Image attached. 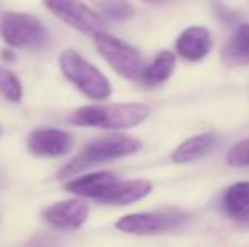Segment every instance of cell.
<instances>
[{"instance_id": "1", "label": "cell", "mask_w": 249, "mask_h": 247, "mask_svg": "<svg viewBox=\"0 0 249 247\" xmlns=\"http://www.w3.org/2000/svg\"><path fill=\"white\" fill-rule=\"evenodd\" d=\"M138 149H141V142L129 135H107L100 137L97 141L87 144L82 149L80 154H76L71 161H68L61 169L58 171L59 180H68L78 173L85 171L87 168L100 163L114 161L119 158L134 154Z\"/></svg>"}, {"instance_id": "2", "label": "cell", "mask_w": 249, "mask_h": 247, "mask_svg": "<svg viewBox=\"0 0 249 247\" xmlns=\"http://www.w3.org/2000/svg\"><path fill=\"white\" fill-rule=\"evenodd\" d=\"M149 117V107L144 103H112V105H87L70 115V122L82 127L131 129Z\"/></svg>"}, {"instance_id": "3", "label": "cell", "mask_w": 249, "mask_h": 247, "mask_svg": "<svg viewBox=\"0 0 249 247\" xmlns=\"http://www.w3.org/2000/svg\"><path fill=\"white\" fill-rule=\"evenodd\" d=\"M59 68H61L65 78L71 82L89 99L100 102V100L110 97L112 88L107 76L76 51H63L59 54Z\"/></svg>"}, {"instance_id": "4", "label": "cell", "mask_w": 249, "mask_h": 247, "mask_svg": "<svg viewBox=\"0 0 249 247\" xmlns=\"http://www.w3.org/2000/svg\"><path fill=\"white\" fill-rule=\"evenodd\" d=\"M0 36L10 48L39 49L46 44L48 31L37 17L24 12H5L0 20Z\"/></svg>"}, {"instance_id": "5", "label": "cell", "mask_w": 249, "mask_h": 247, "mask_svg": "<svg viewBox=\"0 0 249 247\" xmlns=\"http://www.w3.org/2000/svg\"><path fill=\"white\" fill-rule=\"evenodd\" d=\"M99 53L105 58L115 73L127 80H138L144 73V60L142 54L134 46L110 36L107 33H97L93 36Z\"/></svg>"}, {"instance_id": "6", "label": "cell", "mask_w": 249, "mask_h": 247, "mask_svg": "<svg viewBox=\"0 0 249 247\" xmlns=\"http://www.w3.org/2000/svg\"><path fill=\"white\" fill-rule=\"evenodd\" d=\"M188 215L180 210H163V212H144V214H129L124 215L115 224L119 231L125 234L151 235L160 232L173 231L178 225L185 224Z\"/></svg>"}, {"instance_id": "7", "label": "cell", "mask_w": 249, "mask_h": 247, "mask_svg": "<svg viewBox=\"0 0 249 247\" xmlns=\"http://www.w3.org/2000/svg\"><path fill=\"white\" fill-rule=\"evenodd\" d=\"M46 9L58 19L89 36H95L105 29L104 19L82 0H43Z\"/></svg>"}, {"instance_id": "8", "label": "cell", "mask_w": 249, "mask_h": 247, "mask_svg": "<svg viewBox=\"0 0 249 247\" xmlns=\"http://www.w3.org/2000/svg\"><path fill=\"white\" fill-rule=\"evenodd\" d=\"M89 214V205L78 198H73V200H63L48 207L43 212V218L46 224L59 231H75L85 224Z\"/></svg>"}, {"instance_id": "9", "label": "cell", "mask_w": 249, "mask_h": 247, "mask_svg": "<svg viewBox=\"0 0 249 247\" xmlns=\"http://www.w3.org/2000/svg\"><path fill=\"white\" fill-rule=\"evenodd\" d=\"M73 148V137L61 129H37L27 137V149L37 158H58Z\"/></svg>"}, {"instance_id": "10", "label": "cell", "mask_w": 249, "mask_h": 247, "mask_svg": "<svg viewBox=\"0 0 249 247\" xmlns=\"http://www.w3.org/2000/svg\"><path fill=\"white\" fill-rule=\"evenodd\" d=\"M212 37L202 26H192L185 29L177 39V53L187 61H200L210 53Z\"/></svg>"}, {"instance_id": "11", "label": "cell", "mask_w": 249, "mask_h": 247, "mask_svg": "<svg viewBox=\"0 0 249 247\" xmlns=\"http://www.w3.org/2000/svg\"><path fill=\"white\" fill-rule=\"evenodd\" d=\"M115 181H117V176L112 171H97L92 173V175L71 180L70 183H66L65 188L66 191L76 195V197L92 198V200L97 201Z\"/></svg>"}, {"instance_id": "12", "label": "cell", "mask_w": 249, "mask_h": 247, "mask_svg": "<svg viewBox=\"0 0 249 247\" xmlns=\"http://www.w3.org/2000/svg\"><path fill=\"white\" fill-rule=\"evenodd\" d=\"M151 188H153L151 183L146 180H134V181H119L117 180L97 201L105 205H129L149 195Z\"/></svg>"}, {"instance_id": "13", "label": "cell", "mask_w": 249, "mask_h": 247, "mask_svg": "<svg viewBox=\"0 0 249 247\" xmlns=\"http://www.w3.org/2000/svg\"><path fill=\"white\" fill-rule=\"evenodd\" d=\"M219 142V135L213 132H207V134H200L195 137L187 139L181 142L173 152H171V161L177 165H187V163H194L197 159H202L207 156Z\"/></svg>"}, {"instance_id": "14", "label": "cell", "mask_w": 249, "mask_h": 247, "mask_svg": "<svg viewBox=\"0 0 249 247\" xmlns=\"http://www.w3.org/2000/svg\"><path fill=\"white\" fill-rule=\"evenodd\" d=\"M222 208L231 220L249 225V181L234 183L222 197Z\"/></svg>"}, {"instance_id": "15", "label": "cell", "mask_w": 249, "mask_h": 247, "mask_svg": "<svg viewBox=\"0 0 249 247\" xmlns=\"http://www.w3.org/2000/svg\"><path fill=\"white\" fill-rule=\"evenodd\" d=\"M222 61L227 66L249 65V24H241L222 49Z\"/></svg>"}, {"instance_id": "16", "label": "cell", "mask_w": 249, "mask_h": 247, "mask_svg": "<svg viewBox=\"0 0 249 247\" xmlns=\"http://www.w3.org/2000/svg\"><path fill=\"white\" fill-rule=\"evenodd\" d=\"M175 65H177V58L171 51H161L156 58L153 60L149 66L144 68L141 80L146 85H161L164 83L175 71Z\"/></svg>"}, {"instance_id": "17", "label": "cell", "mask_w": 249, "mask_h": 247, "mask_svg": "<svg viewBox=\"0 0 249 247\" xmlns=\"http://www.w3.org/2000/svg\"><path fill=\"white\" fill-rule=\"evenodd\" d=\"M0 93L5 97L9 102H20L22 99V86L14 73L0 68Z\"/></svg>"}, {"instance_id": "18", "label": "cell", "mask_w": 249, "mask_h": 247, "mask_svg": "<svg viewBox=\"0 0 249 247\" xmlns=\"http://www.w3.org/2000/svg\"><path fill=\"white\" fill-rule=\"evenodd\" d=\"M100 7L107 17L112 20H127L134 16V7L127 0H100Z\"/></svg>"}, {"instance_id": "19", "label": "cell", "mask_w": 249, "mask_h": 247, "mask_svg": "<svg viewBox=\"0 0 249 247\" xmlns=\"http://www.w3.org/2000/svg\"><path fill=\"white\" fill-rule=\"evenodd\" d=\"M227 163L234 168H249V137L231 148L227 152Z\"/></svg>"}, {"instance_id": "20", "label": "cell", "mask_w": 249, "mask_h": 247, "mask_svg": "<svg viewBox=\"0 0 249 247\" xmlns=\"http://www.w3.org/2000/svg\"><path fill=\"white\" fill-rule=\"evenodd\" d=\"M2 56H3V60H7V61H12L14 60V54L10 53L9 49H3L2 51Z\"/></svg>"}, {"instance_id": "21", "label": "cell", "mask_w": 249, "mask_h": 247, "mask_svg": "<svg viewBox=\"0 0 249 247\" xmlns=\"http://www.w3.org/2000/svg\"><path fill=\"white\" fill-rule=\"evenodd\" d=\"M0 135H2V129H0Z\"/></svg>"}]
</instances>
